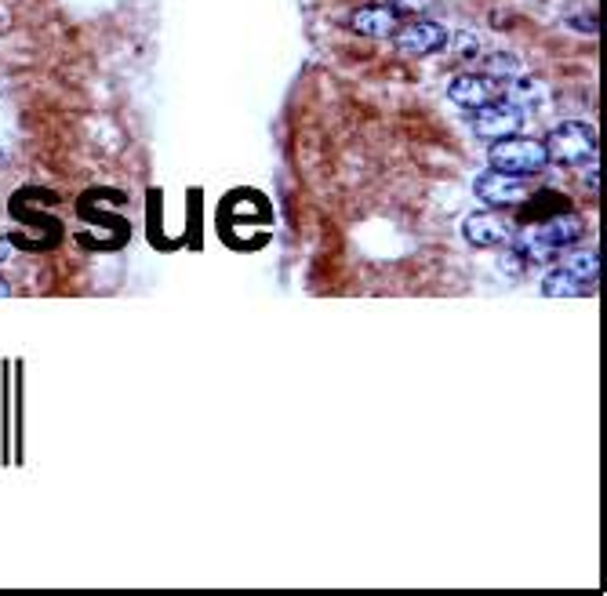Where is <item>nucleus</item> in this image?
Wrapping results in <instances>:
<instances>
[{
	"instance_id": "obj_1",
	"label": "nucleus",
	"mask_w": 607,
	"mask_h": 596,
	"mask_svg": "<svg viewBox=\"0 0 607 596\" xmlns=\"http://www.w3.org/2000/svg\"><path fill=\"white\" fill-rule=\"evenodd\" d=\"M549 164H564V168H582L597 157V131L586 120H560L546 139Z\"/></svg>"
},
{
	"instance_id": "obj_2",
	"label": "nucleus",
	"mask_w": 607,
	"mask_h": 596,
	"mask_svg": "<svg viewBox=\"0 0 607 596\" xmlns=\"http://www.w3.org/2000/svg\"><path fill=\"white\" fill-rule=\"evenodd\" d=\"M488 160L498 171H509V175H538L542 168H549V149L546 142L538 139H520V135H502V139H491Z\"/></svg>"
},
{
	"instance_id": "obj_3",
	"label": "nucleus",
	"mask_w": 607,
	"mask_h": 596,
	"mask_svg": "<svg viewBox=\"0 0 607 596\" xmlns=\"http://www.w3.org/2000/svg\"><path fill=\"white\" fill-rule=\"evenodd\" d=\"M473 193H477L488 208L502 211V208H517L520 200L531 193V186H528V179H524V175H509V171L491 168V171H484V175H477V182H473Z\"/></svg>"
},
{
	"instance_id": "obj_4",
	"label": "nucleus",
	"mask_w": 607,
	"mask_h": 596,
	"mask_svg": "<svg viewBox=\"0 0 607 596\" xmlns=\"http://www.w3.org/2000/svg\"><path fill=\"white\" fill-rule=\"evenodd\" d=\"M528 120V110H520L513 99H491L488 106L473 110V131L480 139H502V135H517Z\"/></svg>"
},
{
	"instance_id": "obj_5",
	"label": "nucleus",
	"mask_w": 607,
	"mask_h": 596,
	"mask_svg": "<svg viewBox=\"0 0 607 596\" xmlns=\"http://www.w3.org/2000/svg\"><path fill=\"white\" fill-rule=\"evenodd\" d=\"M462 233H466V240L473 248H506L509 237H513V222L498 208L473 211V215H466V222H462Z\"/></svg>"
},
{
	"instance_id": "obj_6",
	"label": "nucleus",
	"mask_w": 607,
	"mask_h": 596,
	"mask_svg": "<svg viewBox=\"0 0 607 596\" xmlns=\"http://www.w3.org/2000/svg\"><path fill=\"white\" fill-rule=\"evenodd\" d=\"M349 30L368 40H386L400 30V8L393 4H364L349 15Z\"/></svg>"
},
{
	"instance_id": "obj_7",
	"label": "nucleus",
	"mask_w": 607,
	"mask_h": 596,
	"mask_svg": "<svg viewBox=\"0 0 607 596\" xmlns=\"http://www.w3.org/2000/svg\"><path fill=\"white\" fill-rule=\"evenodd\" d=\"M393 37H397V48L408 51V55H433V51L448 48V30L433 19L408 22V26H400Z\"/></svg>"
},
{
	"instance_id": "obj_8",
	"label": "nucleus",
	"mask_w": 607,
	"mask_h": 596,
	"mask_svg": "<svg viewBox=\"0 0 607 596\" xmlns=\"http://www.w3.org/2000/svg\"><path fill=\"white\" fill-rule=\"evenodd\" d=\"M448 99L462 110H480L491 99H498V80L484 77V73H462L448 84Z\"/></svg>"
},
{
	"instance_id": "obj_9",
	"label": "nucleus",
	"mask_w": 607,
	"mask_h": 596,
	"mask_svg": "<svg viewBox=\"0 0 607 596\" xmlns=\"http://www.w3.org/2000/svg\"><path fill=\"white\" fill-rule=\"evenodd\" d=\"M535 229L549 240V244H557V248H571V244H575V240H582V233H586L582 219H578L571 208L560 211V215H549L546 222H535Z\"/></svg>"
},
{
	"instance_id": "obj_10",
	"label": "nucleus",
	"mask_w": 607,
	"mask_h": 596,
	"mask_svg": "<svg viewBox=\"0 0 607 596\" xmlns=\"http://www.w3.org/2000/svg\"><path fill=\"white\" fill-rule=\"evenodd\" d=\"M586 291H589L586 280H578L575 273H568L564 266H557L553 273L542 277V295L546 298H578V295H586Z\"/></svg>"
},
{
	"instance_id": "obj_11",
	"label": "nucleus",
	"mask_w": 607,
	"mask_h": 596,
	"mask_svg": "<svg viewBox=\"0 0 607 596\" xmlns=\"http://www.w3.org/2000/svg\"><path fill=\"white\" fill-rule=\"evenodd\" d=\"M560 266L568 269V273H575L578 280H586L589 288L600 280V269H604V262H600V251H571V255H564V262Z\"/></svg>"
},
{
	"instance_id": "obj_12",
	"label": "nucleus",
	"mask_w": 607,
	"mask_h": 596,
	"mask_svg": "<svg viewBox=\"0 0 607 596\" xmlns=\"http://www.w3.org/2000/svg\"><path fill=\"white\" fill-rule=\"evenodd\" d=\"M484 77L509 84L513 77H520V59L513 51H491V55H484Z\"/></svg>"
},
{
	"instance_id": "obj_13",
	"label": "nucleus",
	"mask_w": 607,
	"mask_h": 596,
	"mask_svg": "<svg viewBox=\"0 0 607 596\" xmlns=\"http://www.w3.org/2000/svg\"><path fill=\"white\" fill-rule=\"evenodd\" d=\"M506 99H513L520 106V110H535V106H542L546 102V91H542V84L531 77H513L509 80V95Z\"/></svg>"
},
{
	"instance_id": "obj_14",
	"label": "nucleus",
	"mask_w": 607,
	"mask_h": 596,
	"mask_svg": "<svg viewBox=\"0 0 607 596\" xmlns=\"http://www.w3.org/2000/svg\"><path fill=\"white\" fill-rule=\"evenodd\" d=\"M451 51H455L458 59H477L480 55V37L477 33H455V37H448Z\"/></svg>"
},
{
	"instance_id": "obj_15",
	"label": "nucleus",
	"mask_w": 607,
	"mask_h": 596,
	"mask_svg": "<svg viewBox=\"0 0 607 596\" xmlns=\"http://www.w3.org/2000/svg\"><path fill=\"white\" fill-rule=\"evenodd\" d=\"M498 269H502L506 277H520V273L528 269V262H524V255H520V251L513 248V244H509V248L502 251V255H498Z\"/></svg>"
},
{
	"instance_id": "obj_16",
	"label": "nucleus",
	"mask_w": 607,
	"mask_h": 596,
	"mask_svg": "<svg viewBox=\"0 0 607 596\" xmlns=\"http://www.w3.org/2000/svg\"><path fill=\"white\" fill-rule=\"evenodd\" d=\"M8 295H11V284H8L4 277H0V298H8Z\"/></svg>"
},
{
	"instance_id": "obj_17",
	"label": "nucleus",
	"mask_w": 607,
	"mask_h": 596,
	"mask_svg": "<svg viewBox=\"0 0 607 596\" xmlns=\"http://www.w3.org/2000/svg\"><path fill=\"white\" fill-rule=\"evenodd\" d=\"M8 259V244H0V262Z\"/></svg>"
},
{
	"instance_id": "obj_18",
	"label": "nucleus",
	"mask_w": 607,
	"mask_h": 596,
	"mask_svg": "<svg viewBox=\"0 0 607 596\" xmlns=\"http://www.w3.org/2000/svg\"><path fill=\"white\" fill-rule=\"evenodd\" d=\"M0 30H4V19H0Z\"/></svg>"
},
{
	"instance_id": "obj_19",
	"label": "nucleus",
	"mask_w": 607,
	"mask_h": 596,
	"mask_svg": "<svg viewBox=\"0 0 607 596\" xmlns=\"http://www.w3.org/2000/svg\"><path fill=\"white\" fill-rule=\"evenodd\" d=\"M0 157H4V153H0Z\"/></svg>"
}]
</instances>
